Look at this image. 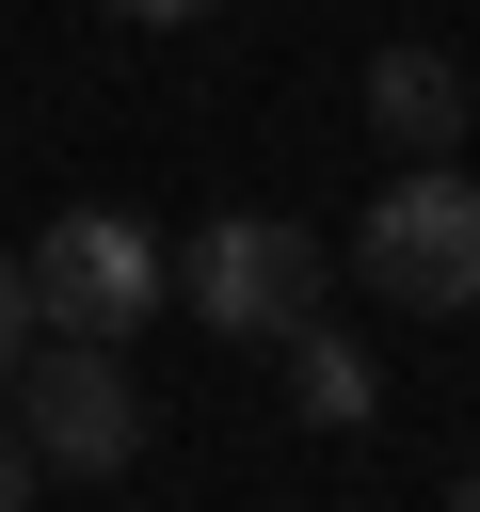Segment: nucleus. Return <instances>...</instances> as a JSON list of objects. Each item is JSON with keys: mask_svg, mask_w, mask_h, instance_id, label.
I'll return each instance as SVG.
<instances>
[{"mask_svg": "<svg viewBox=\"0 0 480 512\" xmlns=\"http://www.w3.org/2000/svg\"><path fill=\"white\" fill-rule=\"evenodd\" d=\"M0 384H16V432H32L48 480H128V464H144V384H128L112 336H48V320H32Z\"/></svg>", "mask_w": 480, "mask_h": 512, "instance_id": "f257e3e1", "label": "nucleus"}, {"mask_svg": "<svg viewBox=\"0 0 480 512\" xmlns=\"http://www.w3.org/2000/svg\"><path fill=\"white\" fill-rule=\"evenodd\" d=\"M352 272L400 304V320H464L480 304V176L464 160H400L352 224Z\"/></svg>", "mask_w": 480, "mask_h": 512, "instance_id": "f03ea898", "label": "nucleus"}, {"mask_svg": "<svg viewBox=\"0 0 480 512\" xmlns=\"http://www.w3.org/2000/svg\"><path fill=\"white\" fill-rule=\"evenodd\" d=\"M160 304H176V240L144 208H64L32 240V320L48 336H144Z\"/></svg>", "mask_w": 480, "mask_h": 512, "instance_id": "7ed1b4c3", "label": "nucleus"}, {"mask_svg": "<svg viewBox=\"0 0 480 512\" xmlns=\"http://www.w3.org/2000/svg\"><path fill=\"white\" fill-rule=\"evenodd\" d=\"M320 224H288V208H224V224H192V256H176V304L208 320V336H288V320H320Z\"/></svg>", "mask_w": 480, "mask_h": 512, "instance_id": "20e7f679", "label": "nucleus"}, {"mask_svg": "<svg viewBox=\"0 0 480 512\" xmlns=\"http://www.w3.org/2000/svg\"><path fill=\"white\" fill-rule=\"evenodd\" d=\"M368 128H384L400 160H448V144H464V64H448V48H384V64H368Z\"/></svg>", "mask_w": 480, "mask_h": 512, "instance_id": "39448f33", "label": "nucleus"}, {"mask_svg": "<svg viewBox=\"0 0 480 512\" xmlns=\"http://www.w3.org/2000/svg\"><path fill=\"white\" fill-rule=\"evenodd\" d=\"M272 352H288V400H304V432H368V416H384V368H368L336 320H288Z\"/></svg>", "mask_w": 480, "mask_h": 512, "instance_id": "423d86ee", "label": "nucleus"}, {"mask_svg": "<svg viewBox=\"0 0 480 512\" xmlns=\"http://www.w3.org/2000/svg\"><path fill=\"white\" fill-rule=\"evenodd\" d=\"M16 336H32V256L0 240V368H16Z\"/></svg>", "mask_w": 480, "mask_h": 512, "instance_id": "0eeeda50", "label": "nucleus"}, {"mask_svg": "<svg viewBox=\"0 0 480 512\" xmlns=\"http://www.w3.org/2000/svg\"><path fill=\"white\" fill-rule=\"evenodd\" d=\"M32 480H48V464H32V432H16V416H0V512H16V496H32Z\"/></svg>", "mask_w": 480, "mask_h": 512, "instance_id": "6e6552de", "label": "nucleus"}, {"mask_svg": "<svg viewBox=\"0 0 480 512\" xmlns=\"http://www.w3.org/2000/svg\"><path fill=\"white\" fill-rule=\"evenodd\" d=\"M112 16H144V32H176V16H208V0H112Z\"/></svg>", "mask_w": 480, "mask_h": 512, "instance_id": "1a4fd4ad", "label": "nucleus"}, {"mask_svg": "<svg viewBox=\"0 0 480 512\" xmlns=\"http://www.w3.org/2000/svg\"><path fill=\"white\" fill-rule=\"evenodd\" d=\"M448 512H480V480H464V496H448Z\"/></svg>", "mask_w": 480, "mask_h": 512, "instance_id": "9d476101", "label": "nucleus"}]
</instances>
